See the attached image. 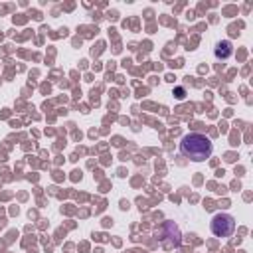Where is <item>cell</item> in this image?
I'll return each mask as SVG.
<instances>
[{"label":"cell","mask_w":253,"mask_h":253,"mask_svg":"<svg viewBox=\"0 0 253 253\" xmlns=\"http://www.w3.org/2000/svg\"><path fill=\"white\" fill-rule=\"evenodd\" d=\"M180 152L186 158L194 160V162H204V160H208L211 156L213 144H211V140L206 134H202V132H190V134H186L182 138Z\"/></svg>","instance_id":"cell-1"},{"label":"cell","mask_w":253,"mask_h":253,"mask_svg":"<svg viewBox=\"0 0 253 253\" xmlns=\"http://www.w3.org/2000/svg\"><path fill=\"white\" fill-rule=\"evenodd\" d=\"M210 229L215 237H229L235 231V219L229 213H215L210 221Z\"/></svg>","instance_id":"cell-2"},{"label":"cell","mask_w":253,"mask_h":253,"mask_svg":"<svg viewBox=\"0 0 253 253\" xmlns=\"http://www.w3.org/2000/svg\"><path fill=\"white\" fill-rule=\"evenodd\" d=\"M215 57L217 59H227L231 53H233V45H231V42H227V40H223V42H219L217 45H215Z\"/></svg>","instance_id":"cell-3"},{"label":"cell","mask_w":253,"mask_h":253,"mask_svg":"<svg viewBox=\"0 0 253 253\" xmlns=\"http://www.w3.org/2000/svg\"><path fill=\"white\" fill-rule=\"evenodd\" d=\"M176 97L182 99V97H184V89H176Z\"/></svg>","instance_id":"cell-4"}]
</instances>
